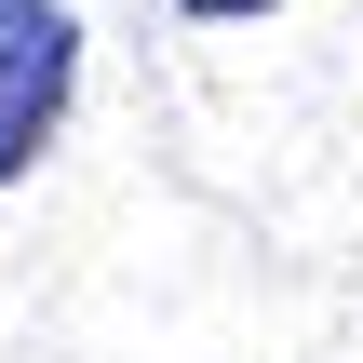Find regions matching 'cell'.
Returning a JSON list of instances; mask_svg holds the SVG:
<instances>
[{
  "label": "cell",
  "instance_id": "obj_1",
  "mask_svg": "<svg viewBox=\"0 0 363 363\" xmlns=\"http://www.w3.org/2000/svg\"><path fill=\"white\" fill-rule=\"evenodd\" d=\"M67 81H81V27H67V0H0V189L54 148Z\"/></svg>",
  "mask_w": 363,
  "mask_h": 363
},
{
  "label": "cell",
  "instance_id": "obj_2",
  "mask_svg": "<svg viewBox=\"0 0 363 363\" xmlns=\"http://www.w3.org/2000/svg\"><path fill=\"white\" fill-rule=\"evenodd\" d=\"M189 27H256V13H283V0H175Z\"/></svg>",
  "mask_w": 363,
  "mask_h": 363
}]
</instances>
